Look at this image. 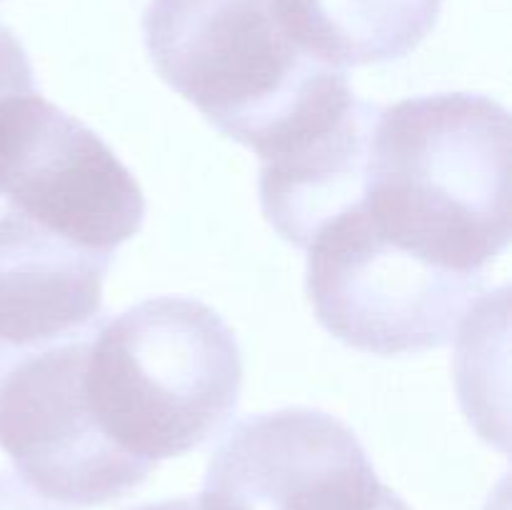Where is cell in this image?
Segmentation results:
<instances>
[{"label": "cell", "instance_id": "10", "mask_svg": "<svg viewBox=\"0 0 512 510\" xmlns=\"http://www.w3.org/2000/svg\"><path fill=\"white\" fill-rule=\"evenodd\" d=\"M33 65L13 30L0 23V105L23 93H35Z\"/></svg>", "mask_w": 512, "mask_h": 510}, {"label": "cell", "instance_id": "4", "mask_svg": "<svg viewBox=\"0 0 512 510\" xmlns=\"http://www.w3.org/2000/svg\"><path fill=\"white\" fill-rule=\"evenodd\" d=\"M305 250L315 318L363 353L408 355L453 343L485 288V275L450 273L395 248L358 205L325 223Z\"/></svg>", "mask_w": 512, "mask_h": 510}, {"label": "cell", "instance_id": "12", "mask_svg": "<svg viewBox=\"0 0 512 510\" xmlns=\"http://www.w3.org/2000/svg\"><path fill=\"white\" fill-rule=\"evenodd\" d=\"M133 510H200L198 500L193 498H175V500H160V503H148L140 505Z\"/></svg>", "mask_w": 512, "mask_h": 510}, {"label": "cell", "instance_id": "11", "mask_svg": "<svg viewBox=\"0 0 512 510\" xmlns=\"http://www.w3.org/2000/svg\"><path fill=\"white\" fill-rule=\"evenodd\" d=\"M0 510H55L15 475L0 470Z\"/></svg>", "mask_w": 512, "mask_h": 510}, {"label": "cell", "instance_id": "5", "mask_svg": "<svg viewBox=\"0 0 512 510\" xmlns=\"http://www.w3.org/2000/svg\"><path fill=\"white\" fill-rule=\"evenodd\" d=\"M0 195L15 213L103 255L145 220L143 190L113 148L38 90L0 105Z\"/></svg>", "mask_w": 512, "mask_h": 510}, {"label": "cell", "instance_id": "6", "mask_svg": "<svg viewBox=\"0 0 512 510\" xmlns=\"http://www.w3.org/2000/svg\"><path fill=\"white\" fill-rule=\"evenodd\" d=\"M195 500L200 510H410L378 478L353 428L315 408L233 425Z\"/></svg>", "mask_w": 512, "mask_h": 510}, {"label": "cell", "instance_id": "2", "mask_svg": "<svg viewBox=\"0 0 512 510\" xmlns=\"http://www.w3.org/2000/svg\"><path fill=\"white\" fill-rule=\"evenodd\" d=\"M143 40L160 78L260 160L355 98L348 70L305 50L275 0H150Z\"/></svg>", "mask_w": 512, "mask_h": 510}, {"label": "cell", "instance_id": "9", "mask_svg": "<svg viewBox=\"0 0 512 510\" xmlns=\"http://www.w3.org/2000/svg\"><path fill=\"white\" fill-rule=\"evenodd\" d=\"M305 50L340 70L393 63L435 28L443 0H275Z\"/></svg>", "mask_w": 512, "mask_h": 510}, {"label": "cell", "instance_id": "8", "mask_svg": "<svg viewBox=\"0 0 512 510\" xmlns=\"http://www.w3.org/2000/svg\"><path fill=\"white\" fill-rule=\"evenodd\" d=\"M380 105L353 98L343 110L260 160V205L285 243L305 250L325 223L363 198Z\"/></svg>", "mask_w": 512, "mask_h": 510}, {"label": "cell", "instance_id": "7", "mask_svg": "<svg viewBox=\"0 0 512 510\" xmlns=\"http://www.w3.org/2000/svg\"><path fill=\"white\" fill-rule=\"evenodd\" d=\"M113 255L80 248L15 210L0 213V345L35 348L103 318Z\"/></svg>", "mask_w": 512, "mask_h": 510}, {"label": "cell", "instance_id": "1", "mask_svg": "<svg viewBox=\"0 0 512 510\" xmlns=\"http://www.w3.org/2000/svg\"><path fill=\"white\" fill-rule=\"evenodd\" d=\"M358 210L435 268L485 275L510 245V113L478 93L380 108Z\"/></svg>", "mask_w": 512, "mask_h": 510}, {"label": "cell", "instance_id": "3", "mask_svg": "<svg viewBox=\"0 0 512 510\" xmlns=\"http://www.w3.org/2000/svg\"><path fill=\"white\" fill-rule=\"evenodd\" d=\"M243 355L210 305L180 295L103 315L88 340L83 398L115 450L153 470L200 448L233 420Z\"/></svg>", "mask_w": 512, "mask_h": 510}]
</instances>
